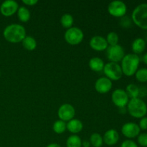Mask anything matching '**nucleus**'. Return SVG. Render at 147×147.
Wrapping results in <instances>:
<instances>
[{
  "instance_id": "nucleus-3",
  "label": "nucleus",
  "mask_w": 147,
  "mask_h": 147,
  "mask_svg": "<svg viewBox=\"0 0 147 147\" xmlns=\"http://www.w3.org/2000/svg\"><path fill=\"white\" fill-rule=\"evenodd\" d=\"M126 109L129 114L135 119H142L147 114L146 103L140 98L130 99Z\"/></svg>"
},
{
  "instance_id": "nucleus-13",
  "label": "nucleus",
  "mask_w": 147,
  "mask_h": 147,
  "mask_svg": "<svg viewBox=\"0 0 147 147\" xmlns=\"http://www.w3.org/2000/svg\"><path fill=\"white\" fill-rule=\"evenodd\" d=\"M113 87V83L106 77H100L95 83V89L100 94H106L111 91Z\"/></svg>"
},
{
  "instance_id": "nucleus-9",
  "label": "nucleus",
  "mask_w": 147,
  "mask_h": 147,
  "mask_svg": "<svg viewBox=\"0 0 147 147\" xmlns=\"http://www.w3.org/2000/svg\"><path fill=\"white\" fill-rule=\"evenodd\" d=\"M129 98L126 90L121 88L116 89L111 94V100L118 108L126 107L129 101Z\"/></svg>"
},
{
  "instance_id": "nucleus-38",
  "label": "nucleus",
  "mask_w": 147,
  "mask_h": 147,
  "mask_svg": "<svg viewBox=\"0 0 147 147\" xmlns=\"http://www.w3.org/2000/svg\"><path fill=\"white\" fill-rule=\"evenodd\" d=\"M0 76H1V71H0Z\"/></svg>"
},
{
  "instance_id": "nucleus-19",
  "label": "nucleus",
  "mask_w": 147,
  "mask_h": 147,
  "mask_svg": "<svg viewBox=\"0 0 147 147\" xmlns=\"http://www.w3.org/2000/svg\"><path fill=\"white\" fill-rule=\"evenodd\" d=\"M17 17L21 22H27L30 20L31 14L28 9L24 6L19 7L17 10Z\"/></svg>"
},
{
  "instance_id": "nucleus-26",
  "label": "nucleus",
  "mask_w": 147,
  "mask_h": 147,
  "mask_svg": "<svg viewBox=\"0 0 147 147\" xmlns=\"http://www.w3.org/2000/svg\"><path fill=\"white\" fill-rule=\"evenodd\" d=\"M135 78L140 83H147V68L142 67L138 69L135 73Z\"/></svg>"
},
{
  "instance_id": "nucleus-22",
  "label": "nucleus",
  "mask_w": 147,
  "mask_h": 147,
  "mask_svg": "<svg viewBox=\"0 0 147 147\" xmlns=\"http://www.w3.org/2000/svg\"><path fill=\"white\" fill-rule=\"evenodd\" d=\"M66 147H82V140L78 135L72 134L66 140Z\"/></svg>"
},
{
  "instance_id": "nucleus-35",
  "label": "nucleus",
  "mask_w": 147,
  "mask_h": 147,
  "mask_svg": "<svg viewBox=\"0 0 147 147\" xmlns=\"http://www.w3.org/2000/svg\"><path fill=\"white\" fill-rule=\"evenodd\" d=\"M119 112L121 114L123 115L127 112V109L126 107H123V108H119Z\"/></svg>"
},
{
  "instance_id": "nucleus-32",
  "label": "nucleus",
  "mask_w": 147,
  "mask_h": 147,
  "mask_svg": "<svg viewBox=\"0 0 147 147\" xmlns=\"http://www.w3.org/2000/svg\"><path fill=\"white\" fill-rule=\"evenodd\" d=\"M22 3L26 6L32 7V6L36 5L38 3V1L37 0H22Z\"/></svg>"
},
{
  "instance_id": "nucleus-4",
  "label": "nucleus",
  "mask_w": 147,
  "mask_h": 147,
  "mask_svg": "<svg viewBox=\"0 0 147 147\" xmlns=\"http://www.w3.org/2000/svg\"><path fill=\"white\" fill-rule=\"evenodd\" d=\"M132 22L142 30H147V3L136 6L131 14Z\"/></svg>"
},
{
  "instance_id": "nucleus-34",
  "label": "nucleus",
  "mask_w": 147,
  "mask_h": 147,
  "mask_svg": "<svg viewBox=\"0 0 147 147\" xmlns=\"http://www.w3.org/2000/svg\"><path fill=\"white\" fill-rule=\"evenodd\" d=\"M90 143L89 141L84 140L82 141V147H90Z\"/></svg>"
},
{
  "instance_id": "nucleus-2",
  "label": "nucleus",
  "mask_w": 147,
  "mask_h": 147,
  "mask_svg": "<svg viewBox=\"0 0 147 147\" xmlns=\"http://www.w3.org/2000/svg\"><path fill=\"white\" fill-rule=\"evenodd\" d=\"M120 65L123 72V75H125L127 77H131L134 76L136 72L139 69L140 57L136 54L129 53L125 55Z\"/></svg>"
},
{
  "instance_id": "nucleus-24",
  "label": "nucleus",
  "mask_w": 147,
  "mask_h": 147,
  "mask_svg": "<svg viewBox=\"0 0 147 147\" xmlns=\"http://www.w3.org/2000/svg\"><path fill=\"white\" fill-rule=\"evenodd\" d=\"M73 22H74V19L73 17L70 14H64L60 18V24L64 28L69 29L73 27Z\"/></svg>"
},
{
  "instance_id": "nucleus-31",
  "label": "nucleus",
  "mask_w": 147,
  "mask_h": 147,
  "mask_svg": "<svg viewBox=\"0 0 147 147\" xmlns=\"http://www.w3.org/2000/svg\"><path fill=\"white\" fill-rule=\"evenodd\" d=\"M138 125L141 130H147V116H144V117L140 119L139 123Z\"/></svg>"
},
{
  "instance_id": "nucleus-28",
  "label": "nucleus",
  "mask_w": 147,
  "mask_h": 147,
  "mask_svg": "<svg viewBox=\"0 0 147 147\" xmlns=\"http://www.w3.org/2000/svg\"><path fill=\"white\" fill-rule=\"evenodd\" d=\"M132 20L131 18H130V17L129 16H123V17L120 18V22H119V24L121 25V27H122L123 28L127 29L131 26L132 24Z\"/></svg>"
},
{
  "instance_id": "nucleus-21",
  "label": "nucleus",
  "mask_w": 147,
  "mask_h": 147,
  "mask_svg": "<svg viewBox=\"0 0 147 147\" xmlns=\"http://www.w3.org/2000/svg\"><path fill=\"white\" fill-rule=\"evenodd\" d=\"M126 92L130 99L139 98V87L134 83H130L126 88Z\"/></svg>"
},
{
  "instance_id": "nucleus-10",
  "label": "nucleus",
  "mask_w": 147,
  "mask_h": 147,
  "mask_svg": "<svg viewBox=\"0 0 147 147\" xmlns=\"http://www.w3.org/2000/svg\"><path fill=\"white\" fill-rule=\"evenodd\" d=\"M75 115H76L75 108L70 103H64L61 105L57 111V116L59 119L66 123L74 119Z\"/></svg>"
},
{
  "instance_id": "nucleus-20",
  "label": "nucleus",
  "mask_w": 147,
  "mask_h": 147,
  "mask_svg": "<svg viewBox=\"0 0 147 147\" xmlns=\"http://www.w3.org/2000/svg\"><path fill=\"white\" fill-rule=\"evenodd\" d=\"M23 47L28 51H33L37 47V41L32 36L27 35L22 42Z\"/></svg>"
},
{
  "instance_id": "nucleus-29",
  "label": "nucleus",
  "mask_w": 147,
  "mask_h": 147,
  "mask_svg": "<svg viewBox=\"0 0 147 147\" xmlns=\"http://www.w3.org/2000/svg\"><path fill=\"white\" fill-rule=\"evenodd\" d=\"M137 142L141 146L147 147V133H140L137 136Z\"/></svg>"
},
{
  "instance_id": "nucleus-23",
  "label": "nucleus",
  "mask_w": 147,
  "mask_h": 147,
  "mask_svg": "<svg viewBox=\"0 0 147 147\" xmlns=\"http://www.w3.org/2000/svg\"><path fill=\"white\" fill-rule=\"evenodd\" d=\"M53 131L57 134H62L67 130V123L61 120H57L54 122L53 126Z\"/></svg>"
},
{
  "instance_id": "nucleus-14",
  "label": "nucleus",
  "mask_w": 147,
  "mask_h": 147,
  "mask_svg": "<svg viewBox=\"0 0 147 147\" xmlns=\"http://www.w3.org/2000/svg\"><path fill=\"white\" fill-rule=\"evenodd\" d=\"M89 45L90 48L98 52L106 50L107 47H109L106 38L100 35L93 36L89 42Z\"/></svg>"
},
{
  "instance_id": "nucleus-5",
  "label": "nucleus",
  "mask_w": 147,
  "mask_h": 147,
  "mask_svg": "<svg viewBox=\"0 0 147 147\" xmlns=\"http://www.w3.org/2000/svg\"><path fill=\"white\" fill-rule=\"evenodd\" d=\"M66 42L70 45H78L80 44L84 38V34L81 29L77 27H72L66 30L64 34Z\"/></svg>"
},
{
  "instance_id": "nucleus-8",
  "label": "nucleus",
  "mask_w": 147,
  "mask_h": 147,
  "mask_svg": "<svg viewBox=\"0 0 147 147\" xmlns=\"http://www.w3.org/2000/svg\"><path fill=\"white\" fill-rule=\"evenodd\" d=\"M127 11V6L123 1L116 0L109 3L108 6V12L114 17L121 18L126 15Z\"/></svg>"
},
{
  "instance_id": "nucleus-16",
  "label": "nucleus",
  "mask_w": 147,
  "mask_h": 147,
  "mask_svg": "<svg viewBox=\"0 0 147 147\" xmlns=\"http://www.w3.org/2000/svg\"><path fill=\"white\" fill-rule=\"evenodd\" d=\"M83 129V122L77 119H73L67 122V130L72 134L77 135Z\"/></svg>"
},
{
  "instance_id": "nucleus-25",
  "label": "nucleus",
  "mask_w": 147,
  "mask_h": 147,
  "mask_svg": "<svg viewBox=\"0 0 147 147\" xmlns=\"http://www.w3.org/2000/svg\"><path fill=\"white\" fill-rule=\"evenodd\" d=\"M89 142L93 147H101L103 144V136L98 133H93L90 135Z\"/></svg>"
},
{
  "instance_id": "nucleus-7",
  "label": "nucleus",
  "mask_w": 147,
  "mask_h": 147,
  "mask_svg": "<svg viewBox=\"0 0 147 147\" xmlns=\"http://www.w3.org/2000/svg\"><path fill=\"white\" fill-rule=\"evenodd\" d=\"M106 56L109 62L118 63L122 60L125 56V51L121 45L109 46L106 49Z\"/></svg>"
},
{
  "instance_id": "nucleus-27",
  "label": "nucleus",
  "mask_w": 147,
  "mask_h": 147,
  "mask_svg": "<svg viewBox=\"0 0 147 147\" xmlns=\"http://www.w3.org/2000/svg\"><path fill=\"white\" fill-rule=\"evenodd\" d=\"M106 41H107L109 46H113L119 44V34L115 32H111L107 34L106 38Z\"/></svg>"
},
{
  "instance_id": "nucleus-36",
  "label": "nucleus",
  "mask_w": 147,
  "mask_h": 147,
  "mask_svg": "<svg viewBox=\"0 0 147 147\" xmlns=\"http://www.w3.org/2000/svg\"><path fill=\"white\" fill-rule=\"evenodd\" d=\"M46 147H62L60 146L59 144H57V143H51L50 144L47 145Z\"/></svg>"
},
{
  "instance_id": "nucleus-30",
  "label": "nucleus",
  "mask_w": 147,
  "mask_h": 147,
  "mask_svg": "<svg viewBox=\"0 0 147 147\" xmlns=\"http://www.w3.org/2000/svg\"><path fill=\"white\" fill-rule=\"evenodd\" d=\"M121 147H139L138 144L131 139H126L121 144Z\"/></svg>"
},
{
  "instance_id": "nucleus-6",
  "label": "nucleus",
  "mask_w": 147,
  "mask_h": 147,
  "mask_svg": "<svg viewBox=\"0 0 147 147\" xmlns=\"http://www.w3.org/2000/svg\"><path fill=\"white\" fill-rule=\"evenodd\" d=\"M103 71L106 77L111 81H117L123 76V72L119 63L109 62L105 64Z\"/></svg>"
},
{
  "instance_id": "nucleus-15",
  "label": "nucleus",
  "mask_w": 147,
  "mask_h": 147,
  "mask_svg": "<svg viewBox=\"0 0 147 147\" xmlns=\"http://www.w3.org/2000/svg\"><path fill=\"white\" fill-rule=\"evenodd\" d=\"M120 136L117 130L116 129H109L105 132L103 136V143L106 144L107 146H114L119 142Z\"/></svg>"
},
{
  "instance_id": "nucleus-11",
  "label": "nucleus",
  "mask_w": 147,
  "mask_h": 147,
  "mask_svg": "<svg viewBox=\"0 0 147 147\" xmlns=\"http://www.w3.org/2000/svg\"><path fill=\"white\" fill-rule=\"evenodd\" d=\"M141 129L139 125L134 122H128L124 123L121 127V133L128 139L136 138L140 134Z\"/></svg>"
},
{
  "instance_id": "nucleus-12",
  "label": "nucleus",
  "mask_w": 147,
  "mask_h": 147,
  "mask_svg": "<svg viewBox=\"0 0 147 147\" xmlns=\"http://www.w3.org/2000/svg\"><path fill=\"white\" fill-rule=\"evenodd\" d=\"M19 6L18 3L14 0H6L0 5V12L4 17H11L17 12Z\"/></svg>"
},
{
  "instance_id": "nucleus-1",
  "label": "nucleus",
  "mask_w": 147,
  "mask_h": 147,
  "mask_svg": "<svg viewBox=\"0 0 147 147\" xmlns=\"http://www.w3.org/2000/svg\"><path fill=\"white\" fill-rule=\"evenodd\" d=\"M3 36L7 42L15 44L22 42L27 36V32L24 26L13 23L7 25L4 29Z\"/></svg>"
},
{
  "instance_id": "nucleus-17",
  "label": "nucleus",
  "mask_w": 147,
  "mask_h": 147,
  "mask_svg": "<svg viewBox=\"0 0 147 147\" xmlns=\"http://www.w3.org/2000/svg\"><path fill=\"white\" fill-rule=\"evenodd\" d=\"M146 40L142 37H138L132 42L131 50L134 54L139 55V54H142L144 51L145 49H146Z\"/></svg>"
},
{
  "instance_id": "nucleus-33",
  "label": "nucleus",
  "mask_w": 147,
  "mask_h": 147,
  "mask_svg": "<svg viewBox=\"0 0 147 147\" xmlns=\"http://www.w3.org/2000/svg\"><path fill=\"white\" fill-rule=\"evenodd\" d=\"M147 95V88H145L142 87L139 88V98H142L144 97L145 96Z\"/></svg>"
},
{
  "instance_id": "nucleus-37",
  "label": "nucleus",
  "mask_w": 147,
  "mask_h": 147,
  "mask_svg": "<svg viewBox=\"0 0 147 147\" xmlns=\"http://www.w3.org/2000/svg\"><path fill=\"white\" fill-rule=\"evenodd\" d=\"M142 61L144 62V64L147 65V53H145V54L142 56Z\"/></svg>"
},
{
  "instance_id": "nucleus-18",
  "label": "nucleus",
  "mask_w": 147,
  "mask_h": 147,
  "mask_svg": "<svg viewBox=\"0 0 147 147\" xmlns=\"http://www.w3.org/2000/svg\"><path fill=\"white\" fill-rule=\"evenodd\" d=\"M88 66L91 70L98 73V72H101L103 70L105 63L100 57H93L89 60Z\"/></svg>"
}]
</instances>
